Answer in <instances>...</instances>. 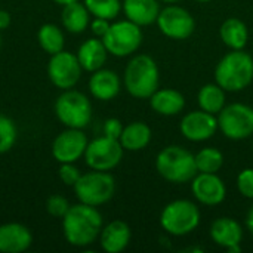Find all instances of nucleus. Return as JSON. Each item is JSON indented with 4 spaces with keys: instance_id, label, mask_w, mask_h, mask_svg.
<instances>
[{
    "instance_id": "c756f323",
    "label": "nucleus",
    "mask_w": 253,
    "mask_h": 253,
    "mask_svg": "<svg viewBox=\"0 0 253 253\" xmlns=\"http://www.w3.org/2000/svg\"><path fill=\"white\" fill-rule=\"evenodd\" d=\"M18 129L13 120L4 114H0V154H4L12 150L16 142Z\"/></svg>"
},
{
    "instance_id": "58836bf2",
    "label": "nucleus",
    "mask_w": 253,
    "mask_h": 253,
    "mask_svg": "<svg viewBox=\"0 0 253 253\" xmlns=\"http://www.w3.org/2000/svg\"><path fill=\"white\" fill-rule=\"evenodd\" d=\"M159 1H163V3H169V4H173V3H178L181 0H159Z\"/></svg>"
},
{
    "instance_id": "a19ab883",
    "label": "nucleus",
    "mask_w": 253,
    "mask_h": 253,
    "mask_svg": "<svg viewBox=\"0 0 253 253\" xmlns=\"http://www.w3.org/2000/svg\"><path fill=\"white\" fill-rule=\"evenodd\" d=\"M0 47H1V34H0Z\"/></svg>"
},
{
    "instance_id": "c9c22d12",
    "label": "nucleus",
    "mask_w": 253,
    "mask_h": 253,
    "mask_svg": "<svg viewBox=\"0 0 253 253\" xmlns=\"http://www.w3.org/2000/svg\"><path fill=\"white\" fill-rule=\"evenodd\" d=\"M10 21H12L10 13L7 10H4V9H0V31L6 30L10 25Z\"/></svg>"
},
{
    "instance_id": "6ab92c4d",
    "label": "nucleus",
    "mask_w": 253,
    "mask_h": 253,
    "mask_svg": "<svg viewBox=\"0 0 253 253\" xmlns=\"http://www.w3.org/2000/svg\"><path fill=\"white\" fill-rule=\"evenodd\" d=\"M211 239L224 249H231L240 246L243 239V228L242 225L228 216L218 218L211 225Z\"/></svg>"
},
{
    "instance_id": "393cba45",
    "label": "nucleus",
    "mask_w": 253,
    "mask_h": 253,
    "mask_svg": "<svg viewBox=\"0 0 253 253\" xmlns=\"http://www.w3.org/2000/svg\"><path fill=\"white\" fill-rule=\"evenodd\" d=\"M219 36L224 44H227L231 50L245 49L249 40V30L246 24L239 18H228L222 22L219 28Z\"/></svg>"
},
{
    "instance_id": "7c9ffc66",
    "label": "nucleus",
    "mask_w": 253,
    "mask_h": 253,
    "mask_svg": "<svg viewBox=\"0 0 253 253\" xmlns=\"http://www.w3.org/2000/svg\"><path fill=\"white\" fill-rule=\"evenodd\" d=\"M70 203L68 200L61 196V194H52L47 200H46V211L50 216L53 218H64V215L68 212L70 209Z\"/></svg>"
},
{
    "instance_id": "c85d7f7f",
    "label": "nucleus",
    "mask_w": 253,
    "mask_h": 253,
    "mask_svg": "<svg viewBox=\"0 0 253 253\" xmlns=\"http://www.w3.org/2000/svg\"><path fill=\"white\" fill-rule=\"evenodd\" d=\"M83 3L90 15L108 21L117 18L120 10L123 9L120 0H83Z\"/></svg>"
},
{
    "instance_id": "dca6fc26",
    "label": "nucleus",
    "mask_w": 253,
    "mask_h": 253,
    "mask_svg": "<svg viewBox=\"0 0 253 253\" xmlns=\"http://www.w3.org/2000/svg\"><path fill=\"white\" fill-rule=\"evenodd\" d=\"M33 245L31 231L19 222L0 225V253H22Z\"/></svg>"
},
{
    "instance_id": "aec40b11",
    "label": "nucleus",
    "mask_w": 253,
    "mask_h": 253,
    "mask_svg": "<svg viewBox=\"0 0 253 253\" xmlns=\"http://www.w3.org/2000/svg\"><path fill=\"white\" fill-rule=\"evenodd\" d=\"M76 55H77V59H79L82 68L84 71L93 73L104 67L107 56H108V50H107L102 39L93 37V39L84 40L80 44Z\"/></svg>"
},
{
    "instance_id": "473e14b6",
    "label": "nucleus",
    "mask_w": 253,
    "mask_h": 253,
    "mask_svg": "<svg viewBox=\"0 0 253 253\" xmlns=\"http://www.w3.org/2000/svg\"><path fill=\"white\" fill-rule=\"evenodd\" d=\"M237 188L242 196L253 200V169H245L237 176Z\"/></svg>"
},
{
    "instance_id": "f257e3e1",
    "label": "nucleus",
    "mask_w": 253,
    "mask_h": 253,
    "mask_svg": "<svg viewBox=\"0 0 253 253\" xmlns=\"http://www.w3.org/2000/svg\"><path fill=\"white\" fill-rule=\"evenodd\" d=\"M104 227L102 215L95 206L77 203L71 205L62 218V233L68 245L87 248L99 239Z\"/></svg>"
},
{
    "instance_id": "20e7f679",
    "label": "nucleus",
    "mask_w": 253,
    "mask_h": 253,
    "mask_svg": "<svg viewBox=\"0 0 253 253\" xmlns=\"http://www.w3.org/2000/svg\"><path fill=\"white\" fill-rule=\"evenodd\" d=\"M156 169L163 179L173 184L191 182L199 173L194 154L179 145L163 148L156 157Z\"/></svg>"
},
{
    "instance_id": "a211bd4d",
    "label": "nucleus",
    "mask_w": 253,
    "mask_h": 253,
    "mask_svg": "<svg viewBox=\"0 0 253 253\" xmlns=\"http://www.w3.org/2000/svg\"><path fill=\"white\" fill-rule=\"evenodd\" d=\"M132 231L130 227L120 219L111 221L105 227H102L99 234V245L102 251L107 253L123 252L130 243Z\"/></svg>"
},
{
    "instance_id": "4c0bfd02",
    "label": "nucleus",
    "mask_w": 253,
    "mask_h": 253,
    "mask_svg": "<svg viewBox=\"0 0 253 253\" xmlns=\"http://www.w3.org/2000/svg\"><path fill=\"white\" fill-rule=\"evenodd\" d=\"M52 1H55L56 4L65 6V4H70V3H73V1H77V0H52Z\"/></svg>"
},
{
    "instance_id": "bb28decb",
    "label": "nucleus",
    "mask_w": 253,
    "mask_h": 253,
    "mask_svg": "<svg viewBox=\"0 0 253 253\" xmlns=\"http://www.w3.org/2000/svg\"><path fill=\"white\" fill-rule=\"evenodd\" d=\"M37 40H39L40 47L49 55H53V53L64 50L65 37H64L62 30L56 24H50V22L43 24L39 28Z\"/></svg>"
},
{
    "instance_id": "ea45409f",
    "label": "nucleus",
    "mask_w": 253,
    "mask_h": 253,
    "mask_svg": "<svg viewBox=\"0 0 253 253\" xmlns=\"http://www.w3.org/2000/svg\"><path fill=\"white\" fill-rule=\"evenodd\" d=\"M196 1H200V3H208V1H212V0H196Z\"/></svg>"
},
{
    "instance_id": "a878e982",
    "label": "nucleus",
    "mask_w": 253,
    "mask_h": 253,
    "mask_svg": "<svg viewBox=\"0 0 253 253\" xmlns=\"http://www.w3.org/2000/svg\"><path fill=\"white\" fill-rule=\"evenodd\" d=\"M197 101L200 110L211 114H219L225 107V90L218 83H208L200 87Z\"/></svg>"
},
{
    "instance_id": "0eeeda50",
    "label": "nucleus",
    "mask_w": 253,
    "mask_h": 253,
    "mask_svg": "<svg viewBox=\"0 0 253 253\" xmlns=\"http://www.w3.org/2000/svg\"><path fill=\"white\" fill-rule=\"evenodd\" d=\"M55 114L65 127L83 129L92 120L90 99L79 90H64L55 101Z\"/></svg>"
},
{
    "instance_id": "2f4dec72",
    "label": "nucleus",
    "mask_w": 253,
    "mask_h": 253,
    "mask_svg": "<svg viewBox=\"0 0 253 253\" xmlns=\"http://www.w3.org/2000/svg\"><path fill=\"white\" fill-rule=\"evenodd\" d=\"M58 175H59V179L62 181V184L67 187H74L76 182L79 181V178L82 176L79 168H76L74 163H61V166L58 169Z\"/></svg>"
},
{
    "instance_id": "4be33fe9",
    "label": "nucleus",
    "mask_w": 253,
    "mask_h": 253,
    "mask_svg": "<svg viewBox=\"0 0 253 253\" xmlns=\"http://www.w3.org/2000/svg\"><path fill=\"white\" fill-rule=\"evenodd\" d=\"M151 108L162 116H176L185 107L184 95L176 89H157L150 96Z\"/></svg>"
},
{
    "instance_id": "5701e85b",
    "label": "nucleus",
    "mask_w": 253,
    "mask_h": 253,
    "mask_svg": "<svg viewBox=\"0 0 253 253\" xmlns=\"http://www.w3.org/2000/svg\"><path fill=\"white\" fill-rule=\"evenodd\" d=\"M61 22L68 33L80 34L90 25V13L84 6V3H80L77 0L62 6Z\"/></svg>"
},
{
    "instance_id": "f03ea898",
    "label": "nucleus",
    "mask_w": 253,
    "mask_h": 253,
    "mask_svg": "<svg viewBox=\"0 0 253 253\" xmlns=\"http://www.w3.org/2000/svg\"><path fill=\"white\" fill-rule=\"evenodd\" d=\"M215 82L227 92H240L253 82V58L245 52L231 50L218 62Z\"/></svg>"
},
{
    "instance_id": "b1692460",
    "label": "nucleus",
    "mask_w": 253,
    "mask_h": 253,
    "mask_svg": "<svg viewBox=\"0 0 253 253\" xmlns=\"http://www.w3.org/2000/svg\"><path fill=\"white\" fill-rule=\"evenodd\" d=\"M119 141L127 151H141L151 141V129L144 122H132L123 127Z\"/></svg>"
},
{
    "instance_id": "7ed1b4c3",
    "label": "nucleus",
    "mask_w": 253,
    "mask_h": 253,
    "mask_svg": "<svg viewBox=\"0 0 253 253\" xmlns=\"http://www.w3.org/2000/svg\"><path fill=\"white\" fill-rule=\"evenodd\" d=\"M160 82V73L156 61L145 53L133 56L126 68L123 76V83L129 95L138 99L150 98L157 89Z\"/></svg>"
},
{
    "instance_id": "72a5a7b5",
    "label": "nucleus",
    "mask_w": 253,
    "mask_h": 253,
    "mask_svg": "<svg viewBox=\"0 0 253 253\" xmlns=\"http://www.w3.org/2000/svg\"><path fill=\"white\" fill-rule=\"evenodd\" d=\"M104 135L108 136V138H113V139H119L122 132H123V125L119 119H107L105 123H104Z\"/></svg>"
},
{
    "instance_id": "1a4fd4ad",
    "label": "nucleus",
    "mask_w": 253,
    "mask_h": 253,
    "mask_svg": "<svg viewBox=\"0 0 253 253\" xmlns=\"http://www.w3.org/2000/svg\"><path fill=\"white\" fill-rule=\"evenodd\" d=\"M218 129L225 138L233 141L251 138L253 135V108L242 102L225 105L218 114Z\"/></svg>"
},
{
    "instance_id": "f3484780",
    "label": "nucleus",
    "mask_w": 253,
    "mask_h": 253,
    "mask_svg": "<svg viewBox=\"0 0 253 253\" xmlns=\"http://www.w3.org/2000/svg\"><path fill=\"white\" fill-rule=\"evenodd\" d=\"M120 89H122L120 77L113 70L99 68L93 71L89 79V90L95 99L111 101L120 93Z\"/></svg>"
},
{
    "instance_id": "f8f14e48",
    "label": "nucleus",
    "mask_w": 253,
    "mask_h": 253,
    "mask_svg": "<svg viewBox=\"0 0 253 253\" xmlns=\"http://www.w3.org/2000/svg\"><path fill=\"white\" fill-rule=\"evenodd\" d=\"M156 22L160 31L173 40H185L196 30V21L193 15L187 9L175 4L162 9Z\"/></svg>"
},
{
    "instance_id": "ddd939ff",
    "label": "nucleus",
    "mask_w": 253,
    "mask_h": 253,
    "mask_svg": "<svg viewBox=\"0 0 253 253\" xmlns=\"http://www.w3.org/2000/svg\"><path fill=\"white\" fill-rule=\"evenodd\" d=\"M89 141L82 129L67 127L52 142V156L58 163H76L84 156Z\"/></svg>"
},
{
    "instance_id": "9b49d317",
    "label": "nucleus",
    "mask_w": 253,
    "mask_h": 253,
    "mask_svg": "<svg viewBox=\"0 0 253 253\" xmlns=\"http://www.w3.org/2000/svg\"><path fill=\"white\" fill-rule=\"evenodd\" d=\"M82 71L83 68L77 59V55L67 50L50 55L47 64V76L55 87L61 90L73 89L79 83Z\"/></svg>"
},
{
    "instance_id": "cd10ccee",
    "label": "nucleus",
    "mask_w": 253,
    "mask_h": 253,
    "mask_svg": "<svg viewBox=\"0 0 253 253\" xmlns=\"http://www.w3.org/2000/svg\"><path fill=\"white\" fill-rule=\"evenodd\" d=\"M194 157H196L197 172L200 173H218V170H221L224 165L222 153L212 147L202 148Z\"/></svg>"
},
{
    "instance_id": "6e6552de",
    "label": "nucleus",
    "mask_w": 253,
    "mask_h": 253,
    "mask_svg": "<svg viewBox=\"0 0 253 253\" xmlns=\"http://www.w3.org/2000/svg\"><path fill=\"white\" fill-rule=\"evenodd\" d=\"M142 30L138 24L125 19L110 25L102 42L113 56L125 58L136 52L142 43Z\"/></svg>"
},
{
    "instance_id": "39448f33",
    "label": "nucleus",
    "mask_w": 253,
    "mask_h": 253,
    "mask_svg": "<svg viewBox=\"0 0 253 253\" xmlns=\"http://www.w3.org/2000/svg\"><path fill=\"white\" fill-rule=\"evenodd\" d=\"M200 224V211L191 200L179 199L168 203L160 215L162 228L175 237L193 233Z\"/></svg>"
},
{
    "instance_id": "f704fd0d",
    "label": "nucleus",
    "mask_w": 253,
    "mask_h": 253,
    "mask_svg": "<svg viewBox=\"0 0 253 253\" xmlns=\"http://www.w3.org/2000/svg\"><path fill=\"white\" fill-rule=\"evenodd\" d=\"M110 25H111V24H110L108 19H104V18H93V21L90 22V30H92V33H93L95 37L102 39V37L107 34Z\"/></svg>"
},
{
    "instance_id": "9d476101",
    "label": "nucleus",
    "mask_w": 253,
    "mask_h": 253,
    "mask_svg": "<svg viewBox=\"0 0 253 253\" xmlns=\"http://www.w3.org/2000/svg\"><path fill=\"white\" fill-rule=\"evenodd\" d=\"M123 151L125 148L119 139H113L104 135L87 144L83 157L90 169L108 172L119 166L123 159Z\"/></svg>"
},
{
    "instance_id": "e433bc0d",
    "label": "nucleus",
    "mask_w": 253,
    "mask_h": 253,
    "mask_svg": "<svg viewBox=\"0 0 253 253\" xmlns=\"http://www.w3.org/2000/svg\"><path fill=\"white\" fill-rule=\"evenodd\" d=\"M246 227L249 230V233L253 236V206L249 209L248 216H246Z\"/></svg>"
},
{
    "instance_id": "412c9836",
    "label": "nucleus",
    "mask_w": 253,
    "mask_h": 253,
    "mask_svg": "<svg viewBox=\"0 0 253 253\" xmlns=\"http://www.w3.org/2000/svg\"><path fill=\"white\" fill-rule=\"evenodd\" d=\"M122 7L126 18L139 27L151 25L160 13L159 0H125Z\"/></svg>"
},
{
    "instance_id": "423d86ee",
    "label": "nucleus",
    "mask_w": 253,
    "mask_h": 253,
    "mask_svg": "<svg viewBox=\"0 0 253 253\" xmlns=\"http://www.w3.org/2000/svg\"><path fill=\"white\" fill-rule=\"evenodd\" d=\"M73 188L80 203L98 208L113 199L116 193V179L108 172L92 169L90 172L82 173Z\"/></svg>"
},
{
    "instance_id": "2eb2a0df",
    "label": "nucleus",
    "mask_w": 253,
    "mask_h": 253,
    "mask_svg": "<svg viewBox=\"0 0 253 253\" xmlns=\"http://www.w3.org/2000/svg\"><path fill=\"white\" fill-rule=\"evenodd\" d=\"M196 200L205 206H216L225 200L227 187L216 173H197L191 181Z\"/></svg>"
},
{
    "instance_id": "4468645a",
    "label": "nucleus",
    "mask_w": 253,
    "mask_h": 253,
    "mask_svg": "<svg viewBox=\"0 0 253 253\" xmlns=\"http://www.w3.org/2000/svg\"><path fill=\"white\" fill-rule=\"evenodd\" d=\"M181 133L193 142H203L211 139L218 130V119L215 114L203 110L191 111L184 116L179 125Z\"/></svg>"
}]
</instances>
